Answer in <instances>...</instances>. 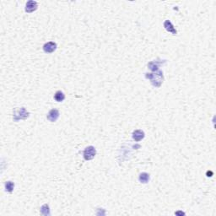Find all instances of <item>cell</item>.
Returning <instances> with one entry per match:
<instances>
[{
  "mask_svg": "<svg viewBox=\"0 0 216 216\" xmlns=\"http://www.w3.org/2000/svg\"><path fill=\"white\" fill-rule=\"evenodd\" d=\"M145 77L150 79L151 80V84L155 87H160L163 82V73L161 71H158L155 73H146Z\"/></svg>",
  "mask_w": 216,
  "mask_h": 216,
  "instance_id": "6da1fadb",
  "label": "cell"
},
{
  "mask_svg": "<svg viewBox=\"0 0 216 216\" xmlns=\"http://www.w3.org/2000/svg\"><path fill=\"white\" fill-rule=\"evenodd\" d=\"M30 115V113L28 112L25 107H21V108H17L14 111V120L15 122H18L20 119H25L27 118Z\"/></svg>",
  "mask_w": 216,
  "mask_h": 216,
  "instance_id": "7a4b0ae2",
  "label": "cell"
},
{
  "mask_svg": "<svg viewBox=\"0 0 216 216\" xmlns=\"http://www.w3.org/2000/svg\"><path fill=\"white\" fill-rule=\"evenodd\" d=\"M96 155V150L93 146H88L84 150V158L85 161H90L94 159Z\"/></svg>",
  "mask_w": 216,
  "mask_h": 216,
  "instance_id": "3957f363",
  "label": "cell"
},
{
  "mask_svg": "<svg viewBox=\"0 0 216 216\" xmlns=\"http://www.w3.org/2000/svg\"><path fill=\"white\" fill-rule=\"evenodd\" d=\"M59 115H60V113H59V111H58V110H57V109H52V110L47 113V120H49L50 122H54L58 119Z\"/></svg>",
  "mask_w": 216,
  "mask_h": 216,
  "instance_id": "277c9868",
  "label": "cell"
},
{
  "mask_svg": "<svg viewBox=\"0 0 216 216\" xmlns=\"http://www.w3.org/2000/svg\"><path fill=\"white\" fill-rule=\"evenodd\" d=\"M38 8V4L36 1L33 0H31V1H28L25 4V11L27 13H32V12L36 11Z\"/></svg>",
  "mask_w": 216,
  "mask_h": 216,
  "instance_id": "5b68a950",
  "label": "cell"
},
{
  "mask_svg": "<svg viewBox=\"0 0 216 216\" xmlns=\"http://www.w3.org/2000/svg\"><path fill=\"white\" fill-rule=\"evenodd\" d=\"M57 49V44L55 42H52V41H50V42H47L43 46V50H44L45 52L47 53H52L54 51Z\"/></svg>",
  "mask_w": 216,
  "mask_h": 216,
  "instance_id": "8992f818",
  "label": "cell"
},
{
  "mask_svg": "<svg viewBox=\"0 0 216 216\" xmlns=\"http://www.w3.org/2000/svg\"><path fill=\"white\" fill-rule=\"evenodd\" d=\"M164 27H165V29H166L167 31L171 32V33H172L173 35H176V34L177 33V30L174 28L173 25H172V22H171L170 20H166V21H165V23H164Z\"/></svg>",
  "mask_w": 216,
  "mask_h": 216,
  "instance_id": "52a82bcc",
  "label": "cell"
},
{
  "mask_svg": "<svg viewBox=\"0 0 216 216\" xmlns=\"http://www.w3.org/2000/svg\"><path fill=\"white\" fill-rule=\"evenodd\" d=\"M144 138V133L142 130H135L133 133V139L139 142Z\"/></svg>",
  "mask_w": 216,
  "mask_h": 216,
  "instance_id": "ba28073f",
  "label": "cell"
},
{
  "mask_svg": "<svg viewBox=\"0 0 216 216\" xmlns=\"http://www.w3.org/2000/svg\"><path fill=\"white\" fill-rule=\"evenodd\" d=\"M139 182L141 183H147L150 181V174H148L147 172H143L139 175Z\"/></svg>",
  "mask_w": 216,
  "mask_h": 216,
  "instance_id": "9c48e42d",
  "label": "cell"
},
{
  "mask_svg": "<svg viewBox=\"0 0 216 216\" xmlns=\"http://www.w3.org/2000/svg\"><path fill=\"white\" fill-rule=\"evenodd\" d=\"M54 99L57 102H62L63 100L65 99V95L63 94V92H62L61 90H58L54 95Z\"/></svg>",
  "mask_w": 216,
  "mask_h": 216,
  "instance_id": "30bf717a",
  "label": "cell"
},
{
  "mask_svg": "<svg viewBox=\"0 0 216 216\" xmlns=\"http://www.w3.org/2000/svg\"><path fill=\"white\" fill-rule=\"evenodd\" d=\"M161 64V63H157V61H153L150 62V63L148 64V67L150 68V69L152 70V71H157Z\"/></svg>",
  "mask_w": 216,
  "mask_h": 216,
  "instance_id": "8fae6325",
  "label": "cell"
},
{
  "mask_svg": "<svg viewBox=\"0 0 216 216\" xmlns=\"http://www.w3.org/2000/svg\"><path fill=\"white\" fill-rule=\"evenodd\" d=\"M41 215H43L45 216L50 215V209H49L48 204H46L41 206Z\"/></svg>",
  "mask_w": 216,
  "mask_h": 216,
  "instance_id": "7c38bea8",
  "label": "cell"
},
{
  "mask_svg": "<svg viewBox=\"0 0 216 216\" xmlns=\"http://www.w3.org/2000/svg\"><path fill=\"white\" fill-rule=\"evenodd\" d=\"M15 188V183H13V182H10V181H9V182H6L5 183V189L7 192H9V193H11L13 192V190Z\"/></svg>",
  "mask_w": 216,
  "mask_h": 216,
  "instance_id": "4fadbf2b",
  "label": "cell"
},
{
  "mask_svg": "<svg viewBox=\"0 0 216 216\" xmlns=\"http://www.w3.org/2000/svg\"><path fill=\"white\" fill-rule=\"evenodd\" d=\"M176 215H184L185 213H183L182 211H178V212H176Z\"/></svg>",
  "mask_w": 216,
  "mask_h": 216,
  "instance_id": "5bb4252c",
  "label": "cell"
},
{
  "mask_svg": "<svg viewBox=\"0 0 216 216\" xmlns=\"http://www.w3.org/2000/svg\"><path fill=\"white\" fill-rule=\"evenodd\" d=\"M209 175H213V172H207V177H209Z\"/></svg>",
  "mask_w": 216,
  "mask_h": 216,
  "instance_id": "9a60e30c",
  "label": "cell"
}]
</instances>
